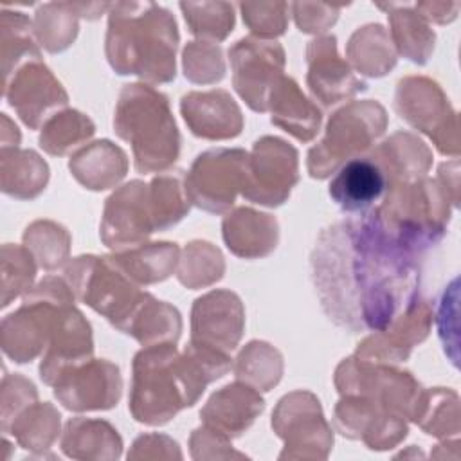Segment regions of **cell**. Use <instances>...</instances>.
<instances>
[{
	"instance_id": "cell-9",
	"label": "cell",
	"mask_w": 461,
	"mask_h": 461,
	"mask_svg": "<svg viewBox=\"0 0 461 461\" xmlns=\"http://www.w3.org/2000/svg\"><path fill=\"white\" fill-rule=\"evenodd\" d=\"M394 110L407 124L425 133L441 155H459L457 112L434 79L402 77L394 92Z\"/></svg>"
},
{
	"instance_id": "cell-47",
	"label": "cell",
	"mask_w": 461,
	"mask_h": 461,
	"mask_svg": "<svg viewBox=\"0 0 461 461\" xmlns=\"http://www.w3.org/2000/svg\"><path fill=\"white\" fill-rule=\"evenodd\" d=\"M184 76L196 85H212L225 76V59L220 45L212 41H189L182 50Z\"/></svg>"
},
{
	"instance_id": "cell-29",
	"label": "cell",
	"mask_w": 461,
	"mask_h": 461,
	"mask_svg": "<svg viewBox=\"0 0 461 461\" xmlns=\"http://www.w3.org/2000/svg\"><path fill=\"white\" fill-rule=\"evenodd\" d=\"M72 176L90 191L115 187L128 173V157L108 139L95 140L76 151L68 160Z\"/></svg>"
},
{
	"instance_id": "cell-4",
	"label": "cell",
	"mask_w": 461,
	"mask_h": 461,
	"mask_svg": "<svg viewBox=\"0 0 461 461\" xmlns=\"http://www.w3.org/2000/svg\"><path fill=\"white\" fill-rule=\"evenodd\" d=\"M113 131L131 146L133 166L139 173H164L180 155L176 128L166 94L144 83L124 85L115 113Z\"/></svg>"
},
{
	"instance_id": "cell-7",
	"label": "cell",
	"mask_w": 461,
	"mask_h": 461,
	"mask_svg": "<svg viewBox=\"0 0 461 461\" xmlns=\"http://www.w3.org/2000/svg\"><path fill=\"white\" fill-rule=\"evenodd\" d=\"M63 274L76 299L122 333L148 297V292H142L140 285L131 281L112 256H77L68 261Z\"/></svg>"
},
{
	"instance_id": "cell-14",
	"label": "cell",
	"mask_w": 461,
	"mask_h": 461,
	"mask_svg": "<svg viewBox=\"0 0 461 461\" xmlns=\"http://www.w3.org/2000/svg\"><path fill=\"white\" fill-rule=\"evenodd\" d=\"M232 86L254 112L268 110L274 85L285 76V49L277 41L247 36L229 49Z\"/></svg>"
},
{
	"instance_id": "cell-34",
	"label": "cell",
	"mask_w": 461,
	"mask_h": 461,
	"mask_svg": "<svg viewBox=\"0 0 461 461\" xmlns=\"http://www.w3.org/2000/svg\"><path fill=\"white\" fill-rule=\"evenodd\" d=\"M346 56L357 72L369 77H382L396 65L393 41L380 23L358 27L346 45Z\"/></svg>"
},
{
	"instance_id": "cell-11",
	"label": "cell",
	"mask_w": 461,
	"mask_h": 461,
	"mask_svg": "<svg viewBox=\"0 0 461 461\" xmlns=\"http://www.w3.org/2000/svg\"><path fill=\"white\" fill-rule=\"evenodd\" d=\"M272 429L285 443L279 459H326L333 448V430L310 391L285 394L272 412Z\"/></svg>"
},
{
	"instance_id": "cell-51",
	"label": "cell",
	"mask_w": 461,
	"mask_h": 461,
	"mask_svg": "<svg viewBox=\"0 0 461 461\" xmlns=\"http://www.w3.org/2000/svg\"><path fill=\"white\" fill-rule=\"evenodd\" d=\"M189 447H191L193 459H229V457L243 459V457H247L245 454L236 452L232 448L230 439L207 429L205 425L193 430V434L189 438Z\"/></svg>"
},
{
	"instance_id": "cell-30",
	"label": "cell",
	"mask_w": 461,
	"mask_h": 461,
	"mask_svg": "<svg viewBox=\"0 0 461 461\" xmlns=\"http://www.w3.org/2000/svg\"><path fill=\"white\" fill-rule=\"evenodd\" d=\"M61 450L70 459L112 461L122 452V439L117 429L94 418H70L65 423Z\"/></svg>"
},
{
	"instance_id": "cell-16",
	"label": "cell",
	"mask_w": 461,
	"mask_h": 461,
	"mask_svg": "<svg viewBox=\"0 0 461 461\" xmlns=\"http://www.w3.org/2000/svg\"><path fill=\"white\" fill-rule=\"evenodd\" d=\"M4 97L31 130L40 128L68 103L63 85L41 58L23 63L4 77Z\"/></svg>"
},
{
	"instance_id": "cell-43",
	"label": "cell",
	"mask_w": 461,
	"mask_h": 461,
	"mask_svg": "<svg viewBox=\"0 0 461 461\" xmlns=\"http://www.w3.org/2000/svg\"><path fill=\"white\" fill-rule=\"evenodd\" d=\"M34 36L40 45L56 54L68 49L77 36V13L72 4H43L34 16Z\"/></svg>"
},
{
	"instance_id": "cell-18",
	"label": "cell",
	"mask_w": 461,
	"mask_h": 461,
	"mask_svg": "<svg viewBox=\"0 0 461 461\" xmlns=\"http://www.w3.org/2000/svg\"><path fill=\"white\" fill-rule=\"evenodd\" d=\"M335 429L348 439H360L371 450H389L405 439L407 420L360 394H342L333 411Z\"/></svg>"
},
{
	"instance_id": "cell-28",
	"label": "cell",
	"mask_w": 461,
	"mask_h": 461,
	"mask_svg": "<svg viewBox=\"0 0 461 461\" xmlns=\"http://www.w3.org/2000/svg\"><path fill=\"white\" fill-rule=\"evenodd\" d=\"M384 173L387 187L427 176L432 151L411 131H396L367 155Z\"/></svg>"
},
{
	"instance_id": "cell-36",
	"label": "cell",
	"mask_w": 461,
	"mask_h": 461,
	"mask_svg": "<svg viewBox=\"0 0 461 461\" xmlns=\"http://www.w3.org/2000/svg\"><path fill=\"white\" fill-rule=\"evenodd\" d=\"M182 333V317L180 312L166 303L155 299L148 294L144 304L139 308L137 315L130 322L126 335L133 337L142 346L175 342Z\"/></svg>"
},
{
	"instance_id": "cell-22",
	"label": "cell",
	"mask_w": 461,
	"mask_h": 461,
	"mask_svg": "<svg viewBox=\"0 0 461 461\" xmlns=\"http://www.w3.org/2000/svg\"><path fill=\"white\" fill-rule=\"evenodd\" d=\"M180 113L189 131L207 140H227L241 133L245 119L234 97L221 88L189 92L180 99Z\"/></svg>"
},
{
	"instance_id": "cell-44",
	"label": "cell",
	"mask_w": 461,
	"mask_h": 461,
	"mask_svg": "<svg viewBox=\"0 0 461 461\" xmlns=\"http://www.w3.org/2000/svg\"><path fill=\"white\" fill-rule=\"evenodd\" d=\"M32 23L23 13H2V70L4 77L31 59H40V49L32 40Z\"/></svg>"
},
{
	"instance_id": "cell-13",
	"label": "cell",
	"mask_w": 461,
	"mask_h": 461,
	"mask_svg": "<svg viewBox=\"0 0 461 461\" xmlns=\"http://www.w3.org/2000/svg\"><path fill=\"white\" fill-rule=\"evenodd\" d=\"M299 182V153L281 137L265 135L249 153L241 196L252 203L279 207Z\"/></svg>"
},
{
	"instance_id": "cell-8",
	"label": "cell",
	"mask_w": 461,
	"mask_h": 461,
	"mask_svg": "<svg viewBox=\"0 0 461 461\" xmlns=\"http://www.w3.org/2000/svg\"><path fill=\"white\" fill-rule=\"evenodd\" d=\"M385 108L373 99L351 101L339 108L324 128V137L310 148L306 169L312 178L324 180L342 164L362 157L387 128Z\"/></svg>"
},
{
	"instance_id": "cell-3",
	"label": "cell",
	"mask_w": 461,
	"mask_h": 461,
	"mask_svg": "<svg viewBox=\"0 0 461 461\" xmlns=\"http://www.w3.org/2000/svg\"><path fill=\"white\" fill-rule=\"evenodd\" d=\"M180 34L175 16L153 2H115L108 9L104 52L121 76L158 85L176 76Z\"/></svg>"
},
{
	"instance_id": "cell-21",
	"label": "cell",
	"mask_w": 461,
	"mask_h": 461,
	"mask_svg": "<svg viewBox=\"0 0 461 461\" xmlns=\"http://www.w3.org/2000/svg\"><path fill=\"white\" fill-rule=\"evenodd\" d=\"M306 63V85L312 95L326 108L351 99L367 88V83L353 72L344 58L339 56L337 38L333 34L317 36L308 43Z\"/></svg>"
},
{
	"instance_id": "cell-32",
	"label": "cell",
	"mask_w": 461,
	"mask_h": 461,
	"mask_svg": "<svg viewBox=\"0 0 461 461\" xmlns=\"http://www.w3.org/2000/svg\"><path fill=\"white\" fill-rule=\"evenodd\" d=\"M112 259L137 285H153L176 272L180 249L173 241H146L139 247L113 252Z\"/></svg>"
},
{
	"instance_id": "cell-26",
	"label": "cell",
	"mask_w": 461,
	"mask_h": 461,
	"mask_svg": "<svg viewBox=\"0 0 461 461\" xmlns=\"http://www.w3.org/2000/svg\"><path fill=\"white\" fill-rule=\"evenodd\" d=\"M387 182L369 157H357L342 164L330 182L328 193L344 212H366L385 193Z\"/></svg>"
},
{
	"instance_id": "cell-10",
	"label": "cell",
	"mask_w": 461,
	"mask_h": 461,
	"mask_svg": "<svg viewBox=\"0 0 461 461\" xmlns=\"http://www.w3.org/2000/svg\"><path fill=\"white\" fill-rule=\"evenodd\" d=\"M333 382L340 396H367L407 421H412L423 393V387L409 371L396 369L391 364L362 360L355 355L337 366Z\"/></svg>"
},
{
	"instance_id": "cell-53",
	"label": "cell",
	"mask_w": 461,
	"mask_h": 461,
	"mask_svg": "<svg viewBox=\"0 0 461 461\" xmlns=\"http://www.w3.org/2000/svg\"><path fill=\"white\" fill-rule=\"evenodd\" d=\"M412 5L427 22H434L441 25L456 20L459 11L457 2H416Z\"/></svg>"
},
{
	"instance_id": "cell-35",
	"label": "cell",
	"mask_w": 461,
	"mask_h": 461,
	"mask_svg": "<svg viewBox=\"0 0 461 461\" xmlns=\"http://www.w3.org/2000/svg\"><path fill=\"white\" fill-rule=\"evenodd\" d=\"M61 416L49 402H34L25 407L9 425L7 432L14 436L18 445L32 454L47 452L58 439Z\"/></svg>"
},
{
	"instance_id": "cell-50",
	"label": "cell",
	"mask_w": 461,
	"mask_h": 461,
	"mask_svg": "<svg viewBox=\"0 0 461 461\" xmlns=\"http://www.w3.org/2000/svg\"><path fill=\"white\" fill-rule=\"evenodd\" d=\"M344 5H331L322 2H295L292 4L294 20L301 32H324L339 18V11Z\"/></svg>"
},
{
	"instance_id": "cell-23",
	"label": "cell",
	"mask_w": 461,
	"mask_h": 461,
	"mask_svg": "<svg viewBox=\"0 0 461 461\" xmlns=\"http://www.w3.org/2000/svg\"><path fill=\"white\" fill-rule=\"evenodd\" d=\"M265 411V400L258 389L245 382L227 384L218 389L200 411L202 425L225 436L240 438Z\"/></svg>"
},
{
	"instance_id": "cell-42",
	"label": "cell",
	"mask_w": 461,
	"mask_h": 461,
	"mask_svg": "<svg viewBox=\"0 0 461 461\" xmlns=\"http://www.w3.org/2000/svg\"><path fill=\"white\" fill-rule=\"evenodd\" d=\"M70 243L68 230L52 220H36L23 232V247L43 270L59 268L68 259Z\"/></svg>"
},
{
	"instance_id": "cell-33",
	"label": "cell",
	"mask_w": 461,
	"mask_h": 461,
	"mask_svg": "<svg viewBox=\"0 0 461 461\" xmlns=\"http://www.w3.org/2000/svg\"><path fill=\"white\" fill-rule=\"evenodd\" d=\"M0 182L5 194L18 200H32L47 187L49 166L32 149L2 148Z\"/></svg>"
},
{
	"instance_id": "cell-20",
	"label": "cell",
	"mask_w": 461,
	"mask_h": 461,
	"mask_svg": "<svg viewBox=\"0 0 461 461\" xmlns=\"http://www.w3.org/2000/svg\"><path fill=\"white\" fill-rule=\"evenodd\" d=\"M432 304L429 299L420 295L389 326L366 337L353 355L362 360L382 364H396L407 360L411 351L427 339L432 328Z\"/></svg>"
},
{
	"instance_id": "cell-41",
	"label": "cell",
	"mask_w": 461,
	"mask_h": 461,
	"mask_svg": "<svg viewBox=\"0 0 461 461\" xmlns=\"http://www.w3.org/2000/svg\"><path fill=\"white\" fill-rule=\"evenodd\" d=\"M225 261L212 243L203 240H194L185 245L178 267L176 279L189 290L205 288L223 277Z\"/></svg>"
},
{
	"instance_id": "cell-6",
	"label": "cell",
	"mask_w": 461,
	"mask_h": 461,
	"mask_svg": "<svg viewBox=\"0 0 461 461\" xmlns=\"http://www.w3.org/2000/svg\"><path fill=\"white\" fill-rule=\"evenodd\" d=\"M74 292L65 277L47 276L23 295L22 306L4 317L0 330L2 351L16 364L43 355L59 317L74 306Z\"/></svg>"
},
{
	"instance_id": "cell-5",
	"label": "cell",
	"mask_w": 461,
	"mask_h": 461,
	"mask_svg": "<svg viewBox=\"0 0 461 461\" xmlns=\"http://www.w3.org/2000/svg\"><path fill=\"white\" fill-rule=\"evenodd\" d=\"M452 209L454 203L438 178L421 176L389 185L373 212L396 243L421 258L447 234Z\"/></svg>"
},
{
	"instance_id": "cell-45",
	"label": "cell",
	"mask_w": 461,
	"mask_h": 461,
	"mask_svg": "<svg viewBox=\"0 0 461 461\" xmlns=\"http://www.w3.org/2000/svg\"><path fill=\"white\" fill-rule=\"evenodd\" d=\"M185 23L203 41H221L234 27V7L229 2H180Z\"/></svg>"
},
{
	"instance_id": "cell-27",
	"label": "cell",
	"mask_w": 461,
	"mask_h": 461,
	"mask_svg": "<svg viewBox=\"0 0 461 461\" xmlns=\"http://www.w3.org/2000/svg\"><path fill=\"white\" fill-rule=\"evenodd\" d=\"M270 121L301 142H310L319 133L322 113L310 101L294 77L283 76L268 97Z\"/></svg>"
},
{
	"instance_id": "cell-12",
	"label": "cell",
	"mask_w": 461,
	"mask_h": 461,
	"mask_svg": "<svg viewBox=\"0 0 461 461\" xmlns=\"http://www.w3.org/2000/svg\"><path fill=\"white\" fill-rule=\"evenodd\" d=\"M247 162L249 153L241 148H212L200 153L184 178L189 202L211 214L227 212L241 194Z\"/></svg>"
},
{
	"instance_id": "cell-40",
	"label": "cell",
	"mask_w": 461,
	"mask_h": 461,
	"mask_svg": "<svg viewBox=\"0 0 461 461\" xmlns=\"http://www.w3.org/2000/svg\"><path fill=\"white\" fill-rule=\"evenodd\" d=\"M95 133L92 119L79 110H63L54 113L41 128L40 148L49 155H67L79 148Z\"/></svg>"
},
{
	"instance_id": "cell-55",
	"label": "cell",
	"mask_w": 461,
	"mask_h": 461,
	"mask_svg": "<svg viewBox=\"0 0 461 461\" xmlns=\"http://www.w3.org/2000/svg\"><path fill=\"white\" fill-rule=\"evenodd\" d=\"M20 144V131L11 119L2 113V148H18Z\"/></svg>"
},
{
	"instance_id": "cell-37",
	"label": "cell",
	"mask_w": 461,
	"mask_h": 461,
	"mask_svg": "<svg viewBox=\"0 0 461 461\" xmlns=\"http://www.w3.org/2000/svg\"><path fill=\"white\" fill-rule=\"evenodd\" d=\"M412 421L430 436L457 438L461 430L457 393L445 387L423 389Z\"/></svg>"
},
{
	"instance_id": "cell-25",
	"label": "cell",
	"mask_w": 461,
	"mask_h": 461,
	"mask_svg": "<svg viewBox=\"0 0 461 461\" xmlns=\"http://www.w3.org/2000/svg\"><path fill=\"white\" fill-rule=\"evenodd\" d=\"M221 236L227 249L243 259H258L272 254L279 241V223L252 207H236L221 221Z\"/></svg>"
},
{
	"instance_id": "cell-1",
	"label": "cell",
	"mask_w": 461,
	"mask_h": 461,
	"mask_svg": "<svg viewBox=\"0 0 461 461\" xmlns=\"http://www.w3.org/2000/svg\"><path fill=\"white\" fill-rule=\"evenodd\" d=\"M310 268L324 313L349 333L384 330L421 295L420 258L385 232L373 207L322 229Z\"/></svg>"
},
{
	"instance_id": "cell-38",
	"label": "cell",
	"mask_w": 461,
	"mask_h": 461,
	"mask_svg": "<svg viewBox=\"0 0 461 461\" xmlns=\"http://www.w3.org/2000/svg\"><path fill=\"white\" fill-rule=\"evenodd\" d=\"M232 369L240 382L258 391H270L281 380L283 355L268 342L250 340L238 353Z\"/></svg>"
},
{
	"instance_id": "cell-19",
	"label": "cell",
	"mask_w": 461,
	"mask_h": 461,
	"mask_svg": "<svg viewBox=\"0 0 461 461\" xmlns=\"http://www.w3.org/2000/svg\"><path fill=\"white\" fill-rule=\"evenodd\" d=\"M245 330V308L230 290H211L193 303L191 340L196 346L230 355Z\"/></svg>"
},
{
	"instance_id": "cell-52",
	"label": "cell",
	"mask_w": 461,
	"mask_h": 461,
	"mask_svg": "<svg viewBox=\"0 0 461 461\" xmlns=\"http://www.w3.org/2000/svg\"><path fill=\"white\" fill-rule=\"evenodd\" d=\"M128 459H182V452L166 434H142L139 436L128 456Z\"/></svg>"
},
{
	"instance_id": "cell-24",
	"label": "cell",
	"mask_w": 461,
	"mask_h": 461,
	"mask_svg": "<svg viewBox=\"0 0 461 461\" xmlns=\"http://www.w3.org/2000/svg\"><path fill=\"white\" fill-rule=\"evenodd\" d=\"M94 355V339L90 322L76 308L68 306L50 337L40 362V378L52 385L56 378L70 366L81 364Z\"/></svg>"
},
{
	"instance_id": "cell-31",
	"label": "cell",
	"mask_w": 461,
	"mask_h": 461,
	"mask_svg": "<svg viewBox=\"0 0 461 461\" xmlns=\"http://www.w3.org/2000/svg\"><path fill=\"white\" fill-rule=\"evenodd\" d=\"M387 11L389 38L396 52L416 65H425L434 50L436 32L412 4H378Z\"/></svg>"
},
{
	"instance_id": "cell-17",
	"label": "cell",
	"mask_w": 461,
	"mask_h": 461,
	"mask_svg": "<svg viewBox=\"0 0 461 461\" xmlns=\"http://www.w3.org/2000/svg\"><path fill=\"white\" fill-rule=\"evenodd\" d=\"M58 402L74 412L106 411L119 403L122 378L119 367L106 358H88L67 367L52 384Z\"/></svg>"
},
{
	"instance_id": "cell-48",
	"label": "cell",
	"mask_w": 461,
	"mask_h": 461,
	"mask_svg": "<svg viewBox=\"0 0 461 461\" xmlns=\"http://www.w3.org/2000/svg\"><path fill=\"white\" fill-rule=\"evenodd\" d=\"M240 11L243 23L261 40L277 38L288 27L286 2H241Z\"/></svg>"
},
{
	"instance_id": "cell-54",
	"label": "cell",
	"mask_w": 461,
	"mask_h": 461,
	"mask_svg": "<svg viewBox=\"0 0 461 461\" xmlns=\"http://www.w3.org/2000/svg\"><path fill=\"white\" fill-rule=\"evenodd\" d=\"M438 182L445 187L454 207H457L459 203V160L457 158H454L452 162H443L439 166Z\"/></svg>"
},
{
	"instance_id": "cell-49",
	"label": "cell",
	"mask_w": 461,
	"mask_h": 461,
	"mask_svg": "<svg viewBox=\"0 0 461 461\" xmlns=\"http://www.w3.org/2000/svg\"><path fill=\"white\" fill-rule=\"evenodd\" d=\"M38 400L36 387L22 375H5L2 380V430L7 432L11 421Z\"/></svg>"
},
{
	"instance_id": "cell-46",
	"label": "cell",
	"mask_w": 461,
	"mask_h": 461,
	"mask_svg": "<svg viewBox=\"0 0 461 461\" xmlns=\"http://www.w3.org/2000/svg\"><path fill=\"white\" fill-rule=\"evenodd\" d=\"M34 276V256L25 247L5 243L2 247V308L9 306L23 292H29Z\"/></svg>"
},
{
	"instance_id": "cell-2",
	"label": "cell",
	"mask_w": 461,
	"mask_h": 461,
	"mask_svg": "<svg viewBox=\"0 0 461 461\" xmlns=\"http://www.w3.org/2000/svg\"><path fill=\"white\" fill-rule=\"evenodd\" d=\"M232 362L191 344L180 353L175 342L142 346L131 362L128 409L144 425H164L193 407L205 387L221 378Z\"/></svg>"
},
{
	"instance_id": "cell-39",
	"label": "cell",
	"mask_w": 461,
	"mask_h": 461,
	"mask_svg": "<svg viewBox=\"0 0 461 461\" xmlns=\"http://www.w3.org/2000/svg\"><path fill=\"white\" fill-rule=\"evenodd\" d=\"M184 178L185 173L178 169L157 175L148 184L155 232L171 229L189 212L191 202L185 193Z\"/></svg>"
},
{
	"instance_id": "cell-15",
	"label": "cell",
	"mask_w": 461,
	"mask_h": 461,
	"mask_svg": "<svg viewBox=\"0 0 461 461\" xmlns=\"http://www.w3.org/2000/svg\"><path fill=\"white\" fill-rule=\"evenodd\" d=\"M155 232L149 203V185L142 180H130L115 189L104 202L99 236L115 250H128L148 241Z\"/></svg>"
}]
</instances>
